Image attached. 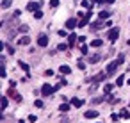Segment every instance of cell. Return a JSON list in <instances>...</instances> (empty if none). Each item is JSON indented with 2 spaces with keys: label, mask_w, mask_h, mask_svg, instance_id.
Returning <instances> with one entry per match:
<instances>
[{
  "label": "cell",
  "mask_w": 130,
  "mask_h": 123,
  "mask_svg": "<svg viewBox=\"0 0 130 123\" xmlns=\"http://www.w3.org/2000/svg\"><path fill=\"white\" fill-rule=\"evenodd\" d=\"M54 91H57L55 86H50V84H43V86H41V95H43V96H50Z\"/></svg>",
  "instance_id": "cell-1"
},
{
  "label": "cell",
  "mask_w": 130,
  "mask_h": 123,
  "mask_svg": "<svg viewBox=\"0 0 130 123\" xmlns=\"http://www.w3.org/2000/svg\"><path fill=\"white\" fill-rule=\"evenodd\" d=\"M107 38H109V41L116 43V41H118V38H119V29H118V27L110 29V30H109V34H107Z\"/></svg>",
  "instance_id": "cell-2"
},
{
  "label": "cell",
  "mask_w": 130,
  "mask_h": 123,
  "mask_svg": "<svg viewBox=\"0 0 130 123\" xmlns=\"http://www.w3.org/2000/svg\"><path fill=\"white\" fill-rule=\"evenodd\" d=\"M41 6H43V2H29V4H27V11L36 13V11H39Z\"/></svg>",
  "instance_id": "cell-3"
},
{
  "label": "cell",
  "mask_w": 130,
  "mask_h": 123,
  "mask_svg": "<svg viewBox=\"0 0 130 123\" xmlns=\"http://www.w3.org/2000/svg\"><path fill=\"white\" fill-rule=\"evenodd\" d=\"M38 47H41V48L48 47V36L46 34H39L38 36Z\"/></svg>",
  "instance_id": "cell-4"
},
{
  "label": "cell",
  "mask_w": 130,
  "mask_h": 123,
  "mask_svg": "<svg viewBox=\"0 0 130 123\" xmlns=\"http://www.w3.org/2000/svg\"><path fill=\"white\" fill-rule=\"evenodd\" d=\"M118 66H119V64H118L116 61H112V63H109V64H107V70H105V73H107V77H109V75H114V71L118 70Z\"/></svg>",
  "instance_id": "cell-5"
},
{
  "label": "cell",
  "mask_w": 130,
  "mask_h": 123,
  "mask_svg": "<svg viewBox=\"0 0 130 123\" xmlns=\"http://www.w3.org/2000/svg\"><path fill=\"white\" fill-rule=\"evenodd\" d=\"M98 116H100V112H98V111H94V109L86 111V114H84V118H86V119H94V118H98Z\"/></svg>",
  "instance_id": "cell-6"
},
{
  "label": "cell",
  "mask_w": 130,
  "mask_h": 123,
  "mask_svg": "<svg viewBox=\"0 0 130 123\" xmlns=\"http://www.w3.org/2000/svg\"><path fill=\"white\" fill-rule=\"evenodd\" d=\"M89 22H91V13H89V11H87V13H86V16H84V18H82V20H80V22H78V27H80V29H82V27H86V25H87V23H89Z\"/></svg>",
  "instance_id": "cell-7"
},
{
  "label": "cell",
  "mask_w": 130,
  "mask_h": 123,
  "mask_svg": "<svg viewBox=\"0 0 130 123\" xmlns=\"http://www.w3.org/2000/svg\"><path fill=\"white\" fill-rule=\"evenodd\" d=\"M75 27H78V22H77V18H70V20H66V29L73 30Z\"/></svg>",
  "instance_id": "cell-8"
},
{
  "label": "cell",
  "mask_w": 130,
  "mask_h": 123,
  "mask_svg": "<svg viewBox=\"0 0 130 123\" xmlns=\"http://www.w3.org/2000/svg\"><path fill=\"white\" fill-rule=\"evenodd\" d=\"M100 61H102V55H100V54H93V55H89V59H87L89 64H96V63H100Z\"/></svg>",
  "instance_id": "cell-9"
},
{
  "label": "cell",
  "mask_w": 130,
  "mask_h": 123,
  "mask_svg": "<svg viewBox=\"0 0 130 123\" xmlns=\"http://www.w3.org/2000/svg\"><path fill=\"white\" fill-rule=\"evenodd\" d=\"M75 41H78V38H77V34H75V32H71V34L68 36V45H70V47H73V45H75Z\"/></svg>",
  "instance_id": "cell-10"
},
{
  "label": "cell",
  "mask_w": 130,
  "mask_h": 123,
  "mask_svg": "<svg viewBox=\"0 0 130 123\" xmlns=\"http://www.w3.org/2000/svg\"><path fill=\"white\" fill-rule=\"evenodd\" d=\"M29 43H30V38H29V36H22V38L18 39V45H22V47H27Z\"/></svg>",
  "instance_id": "cell-11"
},
{
  "label": "cell",
  "mask_w": 130,
  "mask_h": 123,
  "mask_svg": "<svg viewBox=\"0 0 130 123\" xmlns=\"http://www.w3.org/2000/svg\"><path fill=\"white\" fill-rule=\"evenodd\" d=\"M18 66H20V68H22V70H23L27 75H30V73H29V71H30V66H29L27 63H23V61H18Z\"/></svg>",
  "instance_id": "cell-12"
},
{
  "label": "cell",
  "mask_w": 130,
  "mask_h": 123,
  "mask_svg": "<svg viewBox=\"0 0 130 123\" xmlns=\"http://www.w3.org/2000/svg\"><path fill=\"white\" fill-rule=\"evenodd\" d=\"M70 103H73V105H75V107H82V105H84V103H86V102H84V100H80V98H77V96H75V98H71V100H70Z\"/></svg>",
  "instance_id": "cell-13"
},
{
  "label": "cell",
  "mask_w": 130,
  "mask_h": 123,
  "mask_svg": "<svg viewBox=\"0 0 130 123\" xmlns=\"http://www.w3.org/2000/svg\"><path fill=\"white\" fill-rule=\"evenodd\" d=\"M109 16H110L109 11H100V13H98V20H102V22H103V20H109Z\"/></svg>",
  "instance_id": "cell-14"
},
{
  "label": "cell",
  "mask_w": 130,
  "mask_h": 123,
  "mask_svg": "<svg viewBox=\"0 0 130 123\" xmlns=\"http://www.w3.org/2000/svg\"><path fill=\"white\" fill-rule=\"evenodd\" d=\"M59 71H61L62 75H70V73H71V68H70V66H66V64H62V66L59 68Z\"/></svg>",
  "instance_id": "cell-15"
},
{
  "label": "cell",
  "mask_w": 130,
  "mask_h": 123,
  "mask_svg": "<svg viewBox=\"0 0 130 123\" xmlns=\"http://www.w3.org/2000/svg\"><path fill=\"white\" fill-rule=\"evenodd\" d=\"M103 27V23H102V20H98V22H94V23H91V30H98V29H102Z\"/></svg>",
  "instance_id": "cell-16"
},
{
  "label": "cell",
  "mask_w": 130,
  "mask_h": 123,
  "mask_svg": "<svg viewBox=\"0 0 130 123\" xmlns=\"http://www.w3.org/2000/svg\"><path fill=\"white\" fill-rule=\"evenodd\" d=\"M105 77H107V73H98V75H96V77H93L91 80H93V82H100V80H103Z\"/></svg>",
  "instance_id": "cell-17"
},
{
  "label": "cell",
  "mask_w": 130,
  "mask_h": 123,
  "mask_svg": "<svg viewBox=\"0 0 130 123\" xmlns=\"http://www.w3.org/2000/svg\"><path fill=\"white\" fill-rule=\"evenodd\" d=\"M112 87H114V84H105V86H103V95H110Z\"/></svg>",
  "instance_id": "cell-18"
},
{
  "label": "cell",
  "mask_w": 130,
  "mask_h": 123,
  "mask_svg": "<svg viewBox=\"0 0 130 123\" xmlns=\"http://www.w3.org/2000/svg\"><path fill=\"white\" fill-rule=\"evenodd\" d=\"M119 116H121L123 119H128V118H130V111H128V109H121Z\"/></svg>",
  "instance_id": "cell-19"
},
{
  "label": "cell",
  "mask_w": 130,
  "mask_h": 123,
  "mask_svg": "<svg viewBox=\"0 0 130 123\" xmlns=\"http://www.w3.org/2000/svg\"><path fill=\"white\" fill-rule=\"evenodd\" d=\"M59 111H61V112H68V111H70V103H61V105H59Z\"/></svg>",
  "instance_id": "cell-20"
},
{
  "label": "cell",
  "mask_w": 130,
  "mask_h": 123,
  "mask_svg": "<svg viewBox=\"0 0 130 123\" xmlns=\"http://www.w3.org/2000/svg\"><path fill=\"white\" fill-rule=\"evenodd\" d=\"M13 6V0H2V9H7Z\"/></svg>",
  "instance_id": "cell-21"
},
{
  "label": "cell",
  "mask_w": 130,
  "mask_h": 123,
  "mask_svg": "<svg viewBox=\"0 0 130 123\" xmlns=\"http://www.w3.org/2000/svg\"><path fill=\"white\" fill-rule=\"evenodd\" d=\"M102 45H103V41H102V39H94V41L91 43V47H94V48H98V47H102Z\"/></svg>",
  "instance_id": "cell-22"
},
{
  "label": "cell",
  "mask_w": 130,
  "mask_h": 123,
  "mask_svg": "<svg viewBox=\"0 0 130 123\" xmlns=\"http://www.w3.org/2000/svg\"><path fill=\"white\" fill-rule=\"evenodd\" d=\"M123 82H125V75H119L116 79V86H123Z\"/></svg>",
  "instance_id": "cell-23"
},
{
  "label": "cell",
  "mask_w": 130,
  "mask_h": 123,
  "mask_svg": "<svg viewBox=\"0 0 130 123\" xmlns=\"http://www.w3.org/2000/svg\"><path fill=\"white\" fill-rule=\"evenodd\" d=\"M116 63H118V64H123V63H125V55H123V54H119V55H118V59H116Z\"/></svg>",
  "instance_id": "cell-24"
},
{
  "label": "cell",
  "mask_w": 130,
  "mask_h": 123,
  "mask_svg": "<svg viewBox=\"0 0 130 123\" xmlns=\"http://www.w3.org/2000/svg\"><path fill=\"white\" fill-rule=\"evenodd\" d=\"M34 18H36V20H41V18H43V11H36V13H34Z\"/></svg>",
  "instance_id": "cell-25"
},
{
  "label": "cell",
  "mask_w": 130,
  "mask_h": 123,
  "mask_svg": "<svg viewBox=\"0 0 130 123\" xmlns=\"http://www.w3.org/2000/svg\"><path fill=\"white\" fill-rule=\"evenodd\" d=\"M6 109H7V96L2 98V111H6Z\"/></svg>",
  "instance_id": "cell-26"
},
{
  "label": "cell",
  "mask_w": 130,
  "mask_h": 123,
  "mask_svg": "<svg viewBox=\"0 0 130 123\" xmlns=\"http://www.w3.org/2000/svg\"><path fill=\"white\" fill-rule=\"evenodd\" d=\"M82 7H86V9H91V2H87V0H82Z\"/></svg>",
  "instance_id": "cell-27"
},
{
  "label": "cell",
  "mask_w": 130,
  "mask_h": 123,
  "mask_svg": "<svg viewBox=\"0 0 130 123\" xmlns=\"http://www.w3.org/2000/svg\"><path fill=\"white\" fill-rule=\"evenodd\" d=\"M20 32L27 34V32H29V25H22V27H20Z\"/></svg>",
  "instance_id": "cell-28"
},
{
  "label": "cell",
  "mask_w": 130,
  "mask_h": 123,
  "mask_svg": "<svg viewBox=\"0 0 130 123\" xmlns=\"http://www.w3.org/2000/svg\"><path fill=\"white\" fill-rule=\"evenodd\" d=\"M91 102H93L94 105H98V103H102V102H103V98H102V96H100V98H93Z\"/></svg>",
  "instance_id": "cell-29"
},
{
  "label": "cell",
  "mask_w": 130,
  "mask_h": 123,
  "mask_svg": "<svg viewBox=\"0 0 130 123\" xmlns=\"http://www.w3.org/2000/svg\"><path fill=\"white\" fill-rule=\"evenodd\" d=\"M34 105H36L38 109H43V105H45V103H43L41 100H36V102H34Z\"/></svg>",
  "instance_id": "cell-30"
},
{
  "label": "cell",
  "mask_w": 130,
  "mask_h": 123,
  "mask_svg": "<svg viewBox=\"0 0 130 123\" xmlns=\"http://www.w3.org/2000/svg\"><path fill=\"white\" fill-rule=\"evenodd\" d=\"M6 47H7V52H9L11 55H14V48H13L11 45H7V43H6Z\"/></svg>",
  "instance_id": "cell-31"
},
{
  "label": "cell",
  "mask_w": 130,
  "mask_h": 123,
  "mask_svg": "<svg viewBox=\"0 0 130 123\" xmlns=\"http://www.w3.org/2000/svg\"><path fill=\"white\" fill-rule=\"evenodd\" d=\"M80 50H82V54H84V55H87V52H89L87 45H82V48H80Z\"/></svg>",
  "instance_id": "cell-32"
},
{
  "label": "cell",
  "mask_w": 130,
  "mask_h": 123,
  "mask_svg": "<svg viewBox=\"0 0 130 123\" xmlns=\"http://www.w3.org/2000/svg\"><path fill=\"white\" fill-rule=\"evenodd\" d=\"M68 47H70V45H59V47H57V50H61V52H64V50H66Z\"/></svg>",
  "instance_id": "cell-33"
},
{
  "label": "cell",
  "mask_w": 130,
  "mask_h": 123,
  "mask_svg": "<svg viewBox=\"0 0 130 123\" xmlns=\"http://www.w3.org/2000/svg\"><path fill=\"white\" fill-rule=\"evenodd\" d=\"M36 119H38V118H36L34 114H30V116H29V123H36Z\"/></svg>",
  "instance_id": "cell-34"
},
{
  "label": "cell",
  "mask_w": 130,
  "mask_h": 123,
  "mask_svg": "<svg viewBox=\"0 0 130 123\" xmlns=\"http://www.w3.org/2000/svg\"><path fill=\"white\" fill-rule=\"evenodd\" d=\"M50 6H52V7H57V6H59V0H50Z\"/></svg>",
  "instance_id": "cell-35"
},
{
  "label": "cell",
  "mask_w": 130,
  "mask_h": 123,
  "mask_svg": "<svg viewBox=\"0 0 130 123\" xmlns=\"http://www.w3.org/2000/svg\"><path fill=\"white\" fill-rule=\"evenodd\" d=\"M20 14H22V11H20V9H14V13H13V16H14V18H18Z\"/></svg>",
  "instance_id": "cell-36"
},
{
  "label": "cell",
  "mask_w": 130,
  "mask_h": 123,
  "mask_svg": "<svg viewBox=\"0 0 130 123\" xmlns=\"http://www.w3.org/2000/svg\"><path fill=\"white\" fill-rule=\"evenodd\" d=\"M78 68H80V70H86V63H82V61H78Z\"/></svg>",
  "instance_id": "cell-37"
},
{
  "label": "cell",
  "mask_w": 130,
  "mask_h": 123,
  "mask_svg": "<svg viewBox=\"0 0 130 123\" xmlns=\"http://www.w3.org/2000/svg\"><path fill=\"white\" fill-rule=\"evenodd\" d=\"M45 75H46V77H52V75H54V70H46Z\"/></svg>",
  "instance_id": "cell-38"
},
{
  "label": "cell",
  "mask_w": 130,
  "mask_h": 123,
  "mask_svg": "<svg viewBox=\"0 0 130 123\" xmlns=\"http://www.w3.org/2000/svg\"><path fill=\"white\" fill-rule=\"evenodd\" d=\"M14 100H16V102H22V96H20V95L16 93V95H14Z\"/></svg>",
  "instance_id": "cell-39"
},
{
  "label": "cell",
  "mask_w": 130,
  "mask_h": 123,
  "mask_svg": "<svg viewBox=\"0 0 130 123\" xmlns=\"http://www.w3.org/2000/svg\"><path fill=\"white\" fill-rule=\"evenodd\" d=\"M110 118H112V121H118V119H119V116H118V114H112Z\"/></svg>",
  "instance_id": "cell-40"
},
{
  "label": "cell",
  "mask_w": 130,
  "mask_h": 123,
  "mask_svg": "<svg viewBox=\"0 0 130 123\" xmlns=\"http://www.w3.org/2000/svg\"><path fill=\"white\" fill-rule=\"evenodd\" d=\"M116 0H105V4H114Z\"/></svg>",
  "instance_id": "cell-41"
},
{
  "label": "cell",
  "mask_w": 130,
  "mask_h": 123,
  "mask_svg": "<svg viewBox=\"0 0 130 123\" xmlns=\"http://www.w3.org/2000/svg\"><path fill=\"white\" fill-rule=\"evenodd\" d=\"M18 123H25V121H23V119H22V121H18Z\"/></svg>",
  "instance_id": "cell-42"
}]
</instances>
